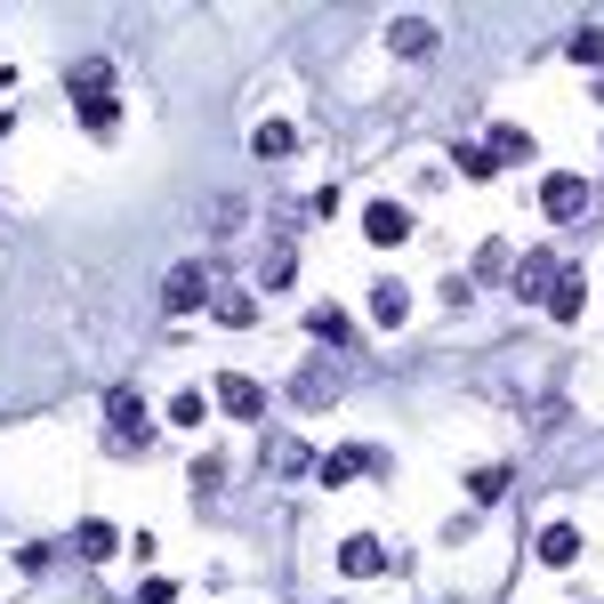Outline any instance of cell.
Segmentation results:
<instances>
[{"mask_svg":"<svg viewBox=\"0 0 604 604\" xmlns=\"http://www.w3.org/2000/svg\"><path fill=\"white\" fill-rule=\"evenodd\" d=\"M81 121H89L97 137H113V121H121V113H113V97H81Z\"/></svg>","mask_w":604,"mask_h":604,"instance_id":"23","label":"cell"},{"mask_svg":"<svg viewBox=\"0 0 604 604\" xmlns=\"http://www.w3.org/2000/svg\"><path fill=\"white\" fill-rule=\"evenodd\" d=\"M387 49L403 57V65H420V57H435V25H427V16H395V25H387Z\"/></svg>","mask_w":604,"mask_h":604,"instance_id":"8","label":"cell"},{"mask_svg":"<svg viewBox=\"0 0 604 604\" xmlns=\"http://www.w3.org/2000/svg\"><path fill=\"white\" fill-rule=\"evenodd\" d=\"M451 161H460L468 178H492V170H499V154H492L484 137H460V145H451Z\"/></svg>","mask_w":604,"mask_h":604,"instance_id":"18","label":"cell"},{"mask_svg":"<svg viewBox=\"0 0 604 604\" xmlns=\"http://www.w3.org/2000/svg\"><path fill=\"white\" fill-rule=\"evenodd\" d=\"M468 492H475V499H499V492H508V468H484V475H468Z\"/></svg>","mask_w":604,"mask_h":604,"instance_id":"26","label":"cell"},{"mask_svg":"<svg viewBox=\"0 0 604 604\" xmlns=\"http://www.w3.org/2000/svg\"><path fill=\"white\" fill-rule=\"evenodd\" d=\"M210 315H218L226 330H250V323H258V306H250V290H234V282H218V290H210Z\"/></svg>","mask_w":604,"mask_h":604,"instance_id":"12","label":"cell"},{"mask_svg":"<svg viewBox=\"0 0 604 604\" xmlns=\"http://www.w3.org/2000/svg\"><path fill=\"white\" fill-rule=\"evenodd\" d=\"M210 484H226V460H218V451H202V460H194V492H210Z\"/></svg>","mask_w":604,"mask_h":604,"instance_id":"25","label":"cell"},{"mask_svg":"<svg viewBox=\"0 0 604 604\" xmlns=\"http://www.w3.org/2000/svg\"><path fill=\"white\" fill-rule=\"evenodd\" d=\"M379 565H387V548H379V540H371V532H355V540H339V572H347V580H371Z\"/></svg>","mask_w":604,"mask_h":604,"instance_id":"11","label":"cell"},{"mask_svg":"<svg viewBox=\"0 0 604 604\" xmlns=\"http://www.w3.org/2000/svg\"><path fill=\"white\" fill-rule=\"evenodd\" d=\"M113 548H121V532H113V524H97V516H89V524H81V556H89V565H106Z\"/></svg>","mask_w":604,"mask_h":604,"instance_id":"20","label":"cell"},{"mask_svg":"<svg viewBox=\"0 0 604 604\" xmlns=\"http://www.w3.org/2000/svg\"><path fill=\"white\" fill-rule=\"evenodd\" d=\"M306 323H315V339H323V347H347V339H355V323H347L339 306H315Z\"/></svg>","mask_w":604,"mask_h":604,"instance_id":"21","label":"cell"},{"mask_svg":"<svg viewBox=\"0 0 604 604\" xmlns=\"http://www.w3.org/2000/svg\"><path fill=\"white\" fill-rule=\"evenodd\" d=\"M556 275H565V258H556V250H540V258H524V266H516V299H532V306H540Z\"/></svg>","mask_w":604,"mask_h":604,"instance_id":"10","label":"cell"},{"mask_svg":"<svg viewBox=\"0 0 604 604\" xmlns=\"http://www.w3.org/2000/svg\"><path fill=\"white\" fill-rule=\"evenodd\" d=\"M290 282H299V258H290V242H282V250L258 258V290H290Z\"/></svg>","mask_w":604,"mask_h":604,"instance_id":"14","label":"cell"},{"mask_svg":"<svg viewBox=\"0 0 604 604\" xmlns=\"http://www.w3.org/2000/svg\"><path fill=\"white\" fill-rule=\"evenodd\" d=\"M572 556H580V532H572V524H548V532H540V565H572Z\"/></svg>","mask_w":604,"mask_h":604,"instance_id":"16","label":"cell"},{"mask_svg":"<svg viewBox=\"0 0 604 604\" xmlns=\"http://www.w3.org/2000/svg\"><path fill=\"white\" fill-rule=\"evenodd\" d=\"M580 306H589V282H580V266L548 282V323H580Z\"/></svg>","mask_w":604,"mask_h":604,"instance_id":"9","label":"cell"},{"mask_svg":"<svg viewBox=\"0 0 604 604\" xmlns=\"http://www.w3.org/2000/svg\"><path fill=\"white\" fill-rule=\"evenodd\" d=\"M379 468H387V460H379L371 444H347V451H323V460H315V475H323L330 492H339V484H355V475H379Z\"/></svg>","mask_w":604,"mask_h":604,"instance_id":"4","label":"cell"},{"mask_svg":"<svg viewBox=\"0 0 604 604\" xmlns=\"http://www.w3.org/2000/svg\"><path fill=\"white\" fill-rule=\"evenodd\" d=\"M202 420H210V395H202V387L170 395V427H202Z\"/></svg>","mask_w":604,"mask_h":604,"instance_id":"19","label":"cell"},{"mask_svg":"<svg viewBox=\"0 0 604 604\" xmlns=\"http://www.w3.org/2000/svg\"><path fill=\"white\" fill-rule=\"evenodd\" d=\"M106 427H113V444H121V451H137L145 435H154V411H145V395H137V387H106Z\"/></svg>","mask_w":604,"mask_h":604,"instance_id":"1","label":"cell"},{"mask_svg":"<svg viewBox=\"0 0 604 604\" xmlns=\"http://www.w3.org/2000/svg\"><path fill=\"white\" fill-rule=\"evenodd\" d=\"M411 315V290L403 282H379V290H371V323H403Z\"/></svg>","mask_w":604,"mask_h":604,"instance_id":"15","label":"cell"},{"mask_svg":"<svg viewBox=\"0 0 604 604\" xmlns=\"http://www.w3.org/2000/svg\"><path fill=\"white\" fill-rule=\"evenodd\" d=\"M250 154H258V161L299 154V130H290V121H258V130H250Z\"/></svg>","mask_w":604,"mask_h":604,"instance_id":"13","label":"cell"},{"mask_svg":"<svg viewBox=\"0 0 604 604\" xmlns=\"http://www.w3.org/2000/svg\"><path fill=\"white\" fill-rule=\"evenodd\" d=\"M475 275H508V242H484V250H475Z\"/></svg>","mask_w":604,"mask_h":604,"instance_id":"28","label":"cell"},{"mask_svg":"<svg viewBox=\"0 0 604 604\" xmlns=\"http://www.w3.org/2000/svg\"><path fill=\"white\" fill-rule=\"evenodd\" d=\"M218 403L234 411V420H266V387L250 379V371H218Z\"/></svg>","mask_w":604,"mask_h":604,"instance_id":"7","label":"cell"},{"mask_svg":"<svg viewBox=\"0 0 604 604\" xmlns=\"http://www.w3.org/2000/svg\"><path fill=\"white\" fill-rule=\"evenodd\" d=\"M540 210H548V218H580V210H589V185H580L572 170H548V178H540Z\"/></svg>","mask_w":604,"mask_h":604,"instance_id":"6","label":"cell"},{"mask_svg":"<svg viewBox=\"0 0 604 604\" xmlns=\"http://www.w3.org/2000/svg\"><path fill=\"white\" fill-rule=\"evenodd\" d=\"M137 604H178V580H161V572L137 580Z\"/></svg>","mask_w":604,"mask_h":604,"instance_id":"27","label":"cell"},{"mask_svg":"<svg viewBox=\"0 0 604 604\" xmlns=\"http://www.w3.org/2000/svg\"><path fill=\"white\" fill-rule=\"evenodd\" d=\"M484 145H492L499 161H532V137L516 130V121H492V137H484Z\"/></svg>","mask_w":604,"mask_h":604,"instance_id":"17","label":"cell"},{"mask_svg":"<svg viewBox=\"0 0 604 604\" xmlns=\"http://www.w3.org/2000/svg\"><path fill=\"white\" fill-rule=\"evenodd\" d=\"M572 57H580V65H604V33L580 25V33H572Z\"/></svg>","mask_w":604,"mask_h":604,"instance_id":"24","label":"cell"},{"mask_svg":"<svg viewBox=\"0 0 604 604\" xmlns=\"http://www.w3.org/2000/svg\"><path fill=\"white\" fill-rule=\"evenodd\" d=\"M210 266L202 258H185V266H170V282H161V306H170V315H194V306H210Z\"/></svg>","mask_w":604,"mask_h":604,"instance_id":"2","label":"cell"},{"mask_svg":"<svg viewBox=\"0 0 604 604\" xmlns=\"http://www.w3.org/2000/svg\"><path fill=\"white\" fill-rule=\"evenodd\" d=\"M339 379H347V371L330 363V355H306V363H299V379H290V395H299L306 411H323V403H339Z\"/></svg>","mask_w":604,"mask_h":604,"instance_id":"3","label":"cell"},{"mask_svg":"<svg viewBox=\"0 0 604 604\" xmlns=\"http://www.w3.org/2000/svg\"><path fill=\"white\" fill-rule=\"evenodd\" d=\"M306 468H315V451H306V444H290V435H282V444H275V475H306Z\"/></svg>","mask_w":604,"mask_h":604,"instance_id":"22","label":"cell"},{"mask_svg":"<svg viewBox=\"0 0 604 604\" xmlns=\"http://www.w3.org/2000/svg\"><path fill=\"white\" fill-rule=\"evenodd\" d=\"M363 242H371V250L411 242V210H403V202H371V210H363Z\"/></svg>","mask_w":604,"mask_h":604,"instance_id":"5","label":"cell"}]
</instances>
